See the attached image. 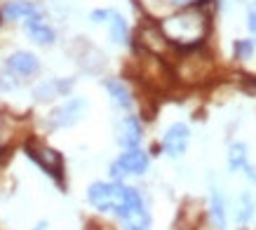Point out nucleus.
Masks as SVG:
<instances>
[{
  "mask_svg": "<svg viewBox=\"0 0 256 230\" xmlns=\"http://www.w3.org/2000/svg\"><path fill=\"white\" fill-rule=\"evenodd\" d=\"M207 28H210V19L198 8L184 10V12L164 19L162 26H160L164 40L172 45H178L181 50H193V47L200 45Z\"/></svg>",
  "mask_w": 256,
  "mask_h": 230,
  "instance_id": "1",
  "label": "nucleus"
},
{
  "mask_svg": "<svg viewBox=\"0 0 256 230\" xmlns=\"http://www.w3.org/2000/svg\"><path fill=\"white\" fill-rule=\"evenodd\" d=\"M132 192V186H124L122 181H94L87 188V202L101 214L116 216L127 204Z\"/></svg>",
  "mask_w": 256,
  "mask_h": 230,
  "instance_id": "2",
  "label": "nucleus"
},
{
  "mask_svg": "<svg viewBox=\"0 0 256 230\" xmlns=\"http://www.w3.org/2000/svg\"><path fill=\"white\" fill-rule=\"evenodd\" d=\"M116 218L120 221L122 230H150V226H153L150 212H148L146 202H144V198H141V192L136 188H132L127 204L118 212Z\"/></svg>",
  "mask_w": 256,
  "mask_h": 230,
  "instance_id": "3",
  "label": "nucleus"
},
{
  "mask_svg": "<svg viewBox=\"0 0 256 230\" xmlns=\"http://www.w3.org/2000/svg\"><path fill=\"white\" fill-rule=\"evenodd\" d=\"M150 167V155L141 148H130L110 162V176L113 181H122L124 176H141Z\"/></svg>",
  "mask_w": 256,
  "mask_h": 230,
  "instance_id": "4",
  "label": "nucleus"
},
{
  "mask_svg": "<svg viewBox=\"0 0 256 230\" xmlns=\"http://www.w3.org/2000/svg\"><path fill=\"white\" fill-rule=\"evenodd\" d=\"M87 113V99L82 96H70L54 106L47 115V127L50 130H68L73 124H78Z\"/></svg>",
  "mask_w": 256,
  "mask_h": 230,
  "instance_id": "5",
  "label": "nucleus"
},
{
  "mask_svg": "<svg viewBox=\"0 0 256 230\" xmlns=\"http://www.w3.org/2000/svg\"><path fill=\"white\" fill-rule=\"evenodd\" d=\"M26 153H28V158H31V160L36 162L45 174L54 176L56 181H62L64 160H62V155L56 153L54 148L42 146V144H26Z\"/></svg>",
  "mask_w": 256,
  "mask_h": 230,
  "instance_id": "6",
  "label": "nucleus"
},
{
  "mask_svg": "<svg viewBox=\"0 0 256 230\" xmlns=\"http://www.w3.org/2000/svg\"><path fill=\"white\" fill-rule=\"evenodd\" d=\"M116 141L124 150L130 148H141V141H144V124L136 115L127 113L118 120V127H116Z\"/></svg>",
  "mask_w": 256,
  "mask_h": 230,
  "instance_id": "7",
  "label": "nucleus"
},
{
  "mask_svg": "<svg viewBox=\"0 0 256 230\" xmlns=\"http://www.w3.org/2000/svg\"><path fill=\"white\" fill-rule=\"evenodd\" d=\"M190 144V130L186 122H174L167 127L162 136V153L167 158H181Z\"/></svg>",
  "mask_w": 256,
  "mask_h": 230,
  "instance_id": "8",
  "label": "nucleus"
},
{
  "mask_svg": "<svg viewBox=\"0 0 256 230\" xmlns=\"http://www.w3.org/2000/svg\"><path fill=\"white\" fill-rule=\"evenodd\" d=\"M5 70H10L16 78H33L40 70V59L33 52L26 50H16L5 59Z\"/></svg>",
  "mask_w": 256,
  "mask_h": 230,
  "instance_id": "9",
  "label": "nucleus"
},
{
  "mask_svg": "<svg viewBox=\"0 0 256 230\" xmlns=\"http://www.w3.org/2000/svg\"><path fill=\"white\" fill-rule=\"evenodd\" d=\"M24 31H26V36L36 42V45H52L56 40V31L50 26V24L42 19V14H33L28 16L26 22H24Z\"/></svg>",
  "mask_w": 256,
  "mask_h": 230,
  "instance_id": "10",
  "label": "nucleus"
},
{
  "mask_svg": "<svg viewBox=\"0 0 256 230\" xmlns=\"http://www.w3.org/2000/svg\"><path fill=\"white\" fill-rule=\"evenodd\" d=\"M70 90H73V80L50 78V80H42L40 84H36L33 96H36V101H54L59 96H68Z\"/></svg>",
  "mask_w": 256,
  "mask_h": 230,
  "instance_id": "11",
  "label": "nucleus"
},
{
  "mask_svg": "<svg viewBox=\"0 0 256 230\" xmlns=\"http://www.w3.org/2000/svg\"><path fill=\"white\" fill-rule=\"evenodd\" d=\"M104 87H106V92H108L113 106L124 110V113H132L134 96H132V92H130V87H127L120 78H106V80H104Z\"/></svg>",
  "mask_w": 256,
  "mask_h": 230,
  "instance_id": "12",
  "label": "nucleus"
},
{
  "mask_svg": "<svg viewBox=\"0 0 256 230\" xmlns=\"http://www.w3.org/2000/svg\"><path fill=\"white\" fill-rule=\"evenodd\" d=\"M40 10L28 2V0H8L2 8H0V16L8 19V22H26L28 16L38 14Z\"/></svg>",
  "mask_w": 256,
  "mask_h": 230,
  "instance_id": "13",
  "label": "nucleus"
},
{
  "mask_svg": "<svg viewBox=\"0 0 256 230\" xmlns=\"http://www.w3.org/2000/svg\"><path fill=\"white\" fill-rule=\"evenodd\" d=\"M108 36L116 45H127L130 42V24L120 12H113V10H110L108 16Z\"/></svg>",
  "mask_w": 256,
  "mask_h": 230,
  "instance_id": "14",
  "label": "nucleus"
},
{
  "mask_svg": "<svg viewBox=\"0 0 256 230\" xmlns=\"http://www.w3.org/2000/svg\"><path fill=\"white\" fill-rule=\"evenodd\" d=\"M210 216H212V226L214 228L226 230V221H228V216H226V200L218 188H214L210 195Z\"/></svg>",
  "mask_w": 256,
  "mask_h": 230,
  "instance_id": "15",
  "label": "nucleus"
},
{
  "mask_svg": "<svg viewBox=\"0 0 256 230\" xmlns=\"http://www.w3.org/2000/svg\"><path fill=\"white\" fill-rule=\"evenodd\" d=\"M247 164H249L247 146L238 141V144H233L228 148V167H230V172H242Z\"/></svg>",
  "mask_w": 256,
  "mask_h": 230,
  "instance_id": "16",
  "label": "nucleus"
},
{
  "mask_svg": "<svg viewBox=\"0 0 256 230\" xmlns=\"http://www.w3.org/2000/svg\"><path fill=\"white\" fill-rule=\"evenodd\" d=\"M254 216V198L249 192H242L238 198V212H235V221L240 226H247L249 218Z\"/></svg>",
  "mask_w": 256,
  "mask_h": 230,
  "instance_id": "17",
  "label": "nucleus"
},
{
  "mask_svg": "<svg viewBox=\"0 0 256 230\" xmlns=\"http://www.w3.org/2000/svg\"><path fill=\"white\" fill-rule=\"evenodd\" d=\"M233 52H235V59H249L252 56V52H254V42L252 40H235L233 45Z\"/></svg>",
  "mask_w": 256,
  "mask_h": 230,
  "instance_id": "18",
  "label": "nucleus"
},
{
  "mask_svg": "<svg viewBox=\"0 0 256 230\" xmlns=\"http://www.w3.org/2000/svg\"><path fill=\"white\" fill-rule=\"evenodd\" d=\"M108 16H110V10H94L92 14H90V19L94 24H104V22H108Z\"/></svg>",
  "mask_w": 256,
  "mask_h": 230,
  "instance_id": "19",
  "label": "nucleus"
},
{
  "mask_svg": "<svg viewBox=\"0 0 256 230\" xmlns=\"http://www.w3.org/2000/svg\"><path fill=\"white\" fill-rule=\"evenodd\" d=\"M247 26H249V31H252V36H254V40H252V42H254V47H256V12H254V10L247 14Z\"/></svg>",
  "mask_w": 256,
  "mask_h": 230,
  "instance_id": "20",
  "label": "nucleus"
},
{
  "mask_svg": "<svg viewBox=\"0 0 256 230\" xmlns=\"http://www.w3.org/2000/svg\"><path fill=\"white\" fill-rule=\"evenodd\" d=\"M242 172L247 174V178H249V181H254V184H256V169L252 167V164H247V167L242 169Z\"/></svg>",
  "mask_w": 256,
  "mask_h": 230,
  "instance_id": "21",
  "label": "nucleus"
},
{
  "mask_svg": "<svg viewBox=\"0 0 256 230\" xmlns=\"http://www.w3.org/2000/svg\"><path fill=\"white\" fill-rule=\"evenodd\" d=\"M33 230H47V221H40V223H38V226H36V228H33Z\"/></svg>",
  "mask_w": 256,
  "mask_h": 230,
  "instance_id": "22",
  "label": "nucleus"
},
{
  "mask_svg": "<svg viewBox=\"0 0 256 230\" xmlns=\"http://www.w3.org/2000/svg\"><path fill=\"white\" fill-rule=\"evenodd\" d=\"M0 22H2V16H0Z\"/></svg>",
  "mask_w": 256,
  "mask_h": 230,
  "instance_id": "23",
  "label": "nucleus"
}]
</instances>
